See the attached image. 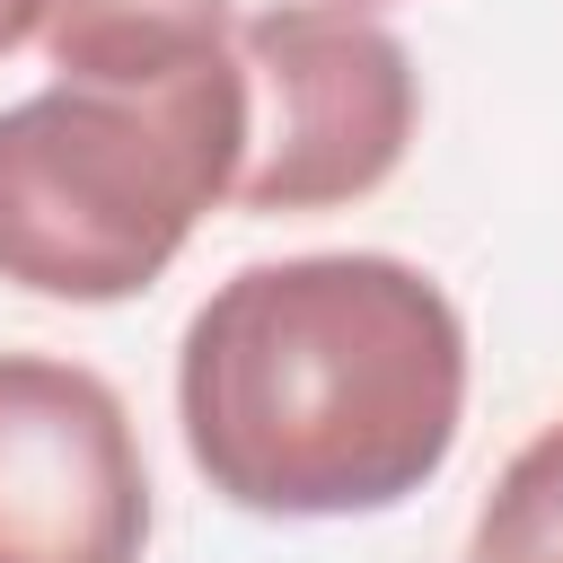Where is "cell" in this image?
<instances>
[{"label": "cell", "mask_w": 563, "mask_h": 563, "mask_svg": "<svg viewBox=\"0 0 563 563\" xmlns=\"http://www.w3.org/2000/svg\"><path fill=\"white\" fill-rule=\"evenodd\" d=\"M194 475L255 519H378L466 422V317L405 255L238 264L176 343Z\"/></svg>", "instance_id": "cell-1"}, {"label": "cell", "mask_w": 563, "mask_h": 563, "mask_svg": "<svg viewBox=\"0 0 563 563\" xmlns=\"http://www.w3.org/2000/svg\"><path fill=\"white\" fill-rule=\"evenodd\" d=\"M246 150L238 53L167 88H35L0 106V282L70 308L141 299Z\"/></svg>", "instance_id": "cell-2"}, {"label": "cell", "mask_w": 563, "mask_h": 563, "mask_svg": "<svg viewBox=\"0 0 563 563\" xmlns=\"http://www.w3.org/2000/svg\"><path fill=\"white\" fill-rule=\"evenodd\" d=\"M238 79H246V150H238V211H343L369 202L422 123L413 53L343 0H273L238 18Z\"/></svg>", "instance_id": "cell-3"}, {"label": "cell", "mask_w": 563, "mask_h": 563, "mask_svg": "<svg viewBox=\"0 0 563 563\" xmlns=\"http://www.w3.org/2000/svg\"><path fill=\"white\" fill-rule=\"evenodd\" d=\"M150 466L123 396L53 352H0V563H141Z\"/></svg>", "instance_id": "cell-4"}, {"label": "cell", "mask_w": 563, "mask_h": 563, "mask_svg": "<svg viewBox=\"0 0 563 563\" xmlns=\"http://www.w3.org/2000/svg\"><path fill=\"white\" fill-rule=\"evenodd\" d=\"M35 44L70 88H167L238 53V0H44Z\"/></svg>", "instance_id": "cell-5"}, {"label": "cell", "mask_w": 563, "mask_h": 563, "mask_svg": "<svg viewBox=\"0 0 563 563\" xmlns=\"http://www.w3.org/2000/svg\"><path fill=\"white\" fill-rule=\"evenodd\" d=\"M466 563H563V413L493 475Z\"/></svg>", "instance_id": "cell-6"}, {"label": "cell", "mask_w": 563, "mask_h": 563, "mask_svg": "<svg viewBox=\"0 0 563 563\" xmlns=\"http://www.w3.org/2000/svg\"><path fill=\"white\" fill-rule=\"evenodd\" d=\"M35 18H44V0H0V62L18 44H35Z\"/></svg>", "instance_id": "cell-7"}, {"label": "cell", "mask_w": 563, "mask_h": 563, "mask_svg": "<svg viewBox=\"0 0 563 563\" xmlns=\"http://www.w3.org/2000/svg\"><path fill=\"white\" fill-rule=\"evenodd\" d=\"M343 9H378V0H343Z\"/></svg>", "instance_id": "cell-8"}]
</instances>
